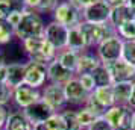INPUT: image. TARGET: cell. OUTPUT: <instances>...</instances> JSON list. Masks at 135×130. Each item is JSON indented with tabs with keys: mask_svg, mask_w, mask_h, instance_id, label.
Masks as SVG:
<instances>
[{
	"mask_svg": "<svg viewBox=\"0 0 135 130\" xmlns=\"http://www.w3.org/2000/svg\"><path fill=\"white\" fill-rule=\"evenodd\" d=\"M23 51L27 56V61L49 65L52 61H55L58 56V50L46 39L44 37H37V38H29L21 41Z\"/></svg>",
	"mask_w": 135,
	"mask_h": 130,
	"instance_id": "obj_1",
	"label": "cell"
},
{
	"mask_svg": "<svg viewBox=\"0 0 135 130\" xmlns=\"http://www.w3.org/2000/svg\"><path fill=\"white\" fill-rule=\"evenodd\" d=\"M44 30H46V23H44L41 14L26 9L23 12L21 21L15 27V38L18 41H25L29 38L44 37Z\"/></svg>",
	"mask_w": 135,
	"mask_h": 130,
	"instance_id": "obj_2",
	"label": "cell"
},
{
	"mask_svg": "<svg viewBox=\"0 0 135 130\" xmlns=\"http://www.w3.org/2000/svg\"><path fill=\"white\" fill-rule=\"evenodd\" d=\"M79 27L82 30V35H84V39H85V44L88 49L97 47L99 44L102 41H105L106 38L112 37V35H117V30L111 26V23L94 24V23L82 21L79 24Z\"/></svg>",
	"mask_w": 135,
	"mask_h": 130,
	"instance_id": "obj_3",
	"label": "cell"
},
{
	"mask_svg": "<svg viewBox=\"0 0 135 130\" xmlns=\"http://www.w3.org/2000/svg\"><path fill=\"white\" fill-rule=\"evenodd\" d=\"M122 53H123V39L118 35H112V37L106 38L105 41H102L96 47V55L99 56V59L105 65L122 59Z\"/></svg>",
	"mask_w": 135,
	"mask_h": 130,
	"instance_id": "obj_4",
	"label": "cell"
},
{
	"mask_svg": "<svg viewBox=\"0 0 135 130\" xmlns=\"http://www.w3.org/2000/svg\"><path fill=\"white\" fill-rule=\"evenodd\" d=\"M52 17H53V21L65 26L68 29L79 26L82 23V12L78 11L73 5H70V2L67 0H61L56 5V8L52 12Z\"/></svg>",
	"mask_w": 135,
	"mask_h": 130,
	"instance_id": "obj_5",
	"label": "cell"
},
{
	"mask_svg": "<svg viewBox=\"0 0 135 130\" xmlns=\"http://www.w3.org/2000/svg\"><path fill=\"white\" fill-rule=\"evenodd\" d=\"M111 9L112 8L105 2V0H97L88 8L82 11V21L86 23H94V24H105L109 23Z\"/></svg>",
	"mask_w": 135,
	"mask_h": 130,
	"instance_id": "obj_6",
	"label": "cell"
},
{
	"mask_svg": "<svg viewBox=\"0 0 135 130\" xmlns=\"http://www.w3.org/2000/svg\"><path fill=\"white\" fill-rule=\"evenodd\" d=\"M44 38L49 41L58 51L67 49L68 43V27L59 24L56 21H50L46 24V30H44Z\"/></svg>",
	"mask_w": 135,
	"mask_h": 130,
	"instance_id": "obj_7",
	"label": "cell"
},
{
	"mask_svg": "<svg viewBox=\"0 0 135 130\" xmlns=\"http://www.w3.org/2000/svg\"><path fill=\"white\" fill-rule=\"evenodd\" d=\"M46 80H47V65L26 61V74H25L26 85L40 89L46 85Z\"/></svg>",
	"mask_w": 135,
	"mask_h": 130,
	"instance_id": "obj_8",
	"label": "cell"
},
{
	"mask_svg": "<svg viewBox=\"0 0 135 130\" xmlns=\"http://www.w3.org/2000/svg\"><path fill=\"white\" fill-rule=\"evenodd\" d=\"M41 98L47 103V105L53 109H62L67 105V98H65V92H64V85H58V83H49L46 85L41 92Z\"/></svg>",
	"mask_w": 135,
	"mask_h": 130,
	"instance_id": "obj_9",
	"label": "cell"
},
{
	"mask_svg": "<svg viewBox=\"0 0 135 130\" xmlns=\"http://www.w3.org/2000/svg\"><path fill=\"white\" fill-rule=\"evenodd\" d=\"M12 100L18 107L26 109L31 105L37 103L38 100H41V92L37 88H32L29 85L23 83V85L17 86L15 89H12Z\"/></svg>",
	"mask_w": 135,
	"mask_h": 130,
	"instance_id": "obj_10",
	"label": "cell"
},
{
	"mask_svg": "<svg viewBox=\"0 0 135 130\" xmlns=\"http://www.w3.org/2000/svg\"><path fill=\"white\" fill-rule=\"evenodd\" d=\"M106 67H108L109 74L112 77V83L128 82V80H134L135 79V67L128 64L126 61H123V59L106 64Z\"/></svg>",
	"mask_w": 135,
	"mask_h": 130,
	"instance_id": "obj_11",
	"label": "cell"
},
{
	"mask_svg": "<svg viewBox=\"0 0 135 130\" xmlns=\"http://www.w3.org/2000/svg\"><path fill=\"white\" fill-rule=\"evenodd\" d=\"M23 113H25L26 118L35 126V124H40V123L47 121V119L55 113V111H53V109H52V107H50V106L41 98V100H38L37 103L31 105L29 107L23 109Z\"/></svg>",
	"mask_w": 135,
	"mask_h": 130,
	"instance_id": "obj_12",
	"label": "cell"
},
{
	"mask_svg": "<svg viewBox=\"0 0 135 130\" xmlns=\"http://www.w3.org/2000/svg\"><path fill=\"white\" fill-rule=\"evenodd\" d=\"M64 92H65L67 103H70V105H82L84 106L86 98L90 97V92L80 85L78 77H73L71 80H68L64 85Z\"/></svg>",
	"mask_w": 135,
	"mask_h": 130,
	"instance_id": "obj_13",
	"label": "cell"
},
{
	"mask_svg": "<svg viewBox=\"0 0 135 130\" xmlns=\"http://www.w3.org/2000/svg\"><path fill=\"white\" fill-rule=\"evenodd\" d=\"M76 77L73 71L67 70L61 62L55 59L47 65V80L50 83H58V85H65L68 80Z\"/></svg>",
	"mask_w": 135,
	"mask_h": 130,
	"instance_id": "obj_14",
	"label": "cell"
},
{
	"mask_svg": "<svg viewBox=\"0 0 135 130\" xmlns=\"http://www.w3.org/2000/svg\"><path fill=\"white\" fill-rule=\"evenodd\" d=\"M134 20H135V11L129 5H120V6H114L111 9L109 23L115 30L120 26L126 24L129 21H134Z\"/></svg>",
	"mask_w": 135,
	"mask_h": 130,
	"instance_id": "obj_15",
	"label": "cell"
},
{
	"mask_svg": "<svg viewBox=\"0 0 135 130\" xmlns=\"http://www.w3.org/2000/svg\"><path fill=\"white\" fill-rule=\"evenodd\" d=\"M102 65V61L99 59L97 55H94L91 51H84L80 53L79 64H78V70H76V76L80 74H91L94 70Z\"/></svg>",
	"mask_w": 135,
	"mask_h": 130,
	"instance_id": "obj_16",
	"label": "cell"
},
{
	"mask_svg": "<svg viewBox=\"0 0 135 130\" xmlns=\"http://www.w3.org/2000/svg\"><path fill=\"white\" fill-rule=\"evenodd\" d=\"M26 62H12L8 64V86L15 89L17 86L25 83Z\"/></svg>",
	"mask_w": 135,
	"mask_h": 130,
	"instance_id": "obj_17",
	"label": "cell"
},
{
	"mask_svg": "<svg viewBox=\"0 0 135 130\" xmlns=\"http://www.w3.org/2000/svg\"><path fill=\"white\" fill-rule=\"evenodd\" d=\"M132 88H134V80L112 83V92H114L115 105H122V106L129 105L131 94H132Z\"/></svg>",
	"mask_w": 135,
	"mask_h": 130,
	"instance_id": "obj_18",
	"label": "cell"
},
{
	"mask_svg": "<svg viewBox=\"0 0 135 130\" xmlns=\"http://www.w3.org/2000/svg\"><path fill=\"white\" fill-rule=\"evenodd\" d=\"M67 49L74 50L78 53H84L88 50L85 44V39H84V35H82V30H80L79 26H74V27H70L68 29V43H67Z\"/></svg>",
	"mask_w": 135,
	"mask_h": 130,
	"instance_id": "obj_19",
	"label": "cell"
},
{
	"mask_svg": "<svg viewBox=\"0 0 135 130\" xmlns=\"http://www.w3.org/2000/svg\"><path fill=\"white\" fill-rule=\"evenodd\" d=\"M3 130H33V124L26 118L23 112H12Z\"/></svg>",
	"mask_w": 135,
	"mask_h": 130,
	"instance_id": "obj_20",
	"label": "cell"
},
{
	"mask_svg": "<svg viewBox=\"0 0 135 130\" xmlns=\"http://www.w3.org/2000/svg\"><path fill=\"white\" fill-rule=\"evenodd\" d=\"M79 58H80V53L74 51V50H70V49H64L61 51H58V56H56V59L61 62L67 70L73 71L74 74H76V70H78Z\"/></svg>",
	"mask_w": 135,
	"mask_h": 130,
	"instance_id": "obj_21",
	"label": "cell"
},
{
	"mask_svg": "<svg viewBox=\"0 0 135 130\" xmlns=\"http://www.w3.org/2000/svg\"><path fill=\"white\" fill-rule=\"evenodd\" d=\"M91 95H93L96 100H97L100 105L103 106L106 111L115 105V100H114V92H112V85H111V86L96 88V89L91 92Z\"/></svg>",
	"mask_w": 135,
	"mask_h": 130,
	"instance_id": "obj_22",
	"label": "cell"
},
{
	"mask_svg": "<svg viewBox=\"0 0 135 130\" xmlns=\"http://www.w3.org/2000/svg\"><path fill=\"white\" fill-rule=\"evenodd\" d=\"M61 0H25L26 9L35 11L38 14H46V12H53V9Z\"/></svg>",
	"mask_w": 135,
	"mask_h": 130,
	"instance_id": "obj_23",
	"label": "cell"
},
{
	"mask_svg": "<svg viewBox=\"0 0 135 130\" xmlns=\"http://www.w3.org/2000/svg\"><path fill=\"white\" fill-rule=\"evenodd\" d=\"M124 111H126V106L114 105L112 107H109L108 111L105 112L103 118L117 130L118 126H120V123H122V118H123V115H124Z\"/></svg>",
	"mask_w": 135,
	"mask_h": 130,
	"instance_id": "obj_24",
	"label": "cell"
},
{
	"mask_svg": "<svg viewBox=\"0 0 135 130\" xmlns=\"http://www.w3.org/2000/svg\"><path fill=\"white\" fill-rule=\"evenodd\" d=\"M91 76H93V79H94V82H96V86L97 88L111 86L112 85V77H111L109 70H108V67L105 64H102L100 67H97L91 73Z\"/></svg>",
	"mask_w": 135,
	"mask_h": 130,
	"instance_id": "obj_25",
	"label": "cell"
},
{
	"mask_svg": "<svg viewBox=\"0 0 135 130\" xmlns=\"http://www.w3.org/2000/svg\"><path fill=\"white\" fill-rule=\"evenodd\" d=\"M15 38V29L6 20H0V47L11 44Z\"/></svg>",
	"mask_w": 135,
	"mask_h": 130,
	"instance_id": "obj_26",
	"label": "cell"
},
{
	"mask_svg": "<svg viewBox=\"0 0 135 130\" xmlns=\"http://www.w3.org/2000/svg\"><path fill=\"white\" fill-rule=\"evenodd\" d=\"M76 117H78V121H79V124L82 126V129H85V130L99 118L94 112H91L88 107H85V106H82L79 111H76Z\"/></svg>",
	"mask_w": 135,
	"mask_h": 130,
	"instance_id": "obj_27",
	"label": "cell"
},
{
	"mask_svg": "<svg viewBox=\"0 0 135 130\" xmlns=\"http://www.w3.org/2000/svg\"><path fill=\"white\" fill-rule=\"evenodd\" d=\"M122 59L135 67V39H131V41H123Z\"/></svg>",
	"mask_w": 135,
	"mask_h": 130,
	"instance_id": "obj_28",
	"label": "cell"
},
{
	"mask_svg": "<svg viewBox=\"0 0 135 130\" xmlns=\"http://www.w3.org/2000/svg\"><path fill=\"white\" fill-rule=\"evenodd\" d=\"M62 118L65 121V130H84L82 126L79 124V121H78L76 111H64Z\"/></svg>",
	"mask_w": 135,
	"mask_h": 130,
	"instance_id": "obj_29",
	"label": "cell"
},
{
	"mask_svg": "<svg viewBox=\"0 0 135 130\" xmlns=\"http://www.w3.org/2000/svg\"><path fill=\"white\" fill-rule=\"evenodd\" d=\"M117 35L122 38L123 41H131L135 39V20L134 21H129L126 24L120 26L117 29Z\"/></svg>",
	"mask_w": 135,
	"mask_h": 130,
	"instance_id": "obj_30",
	"label": "cell"
},
{
	"mask_svg": "<svg viewBox=\"0 0 135 130\" xmlns=\"http://www.w3.org/2000/svg\"><path fill=\"white\" fill-rule=\"evenodd\" d=\"M44 124L47 130H65V121L62 118V113H58V112H55L47 121H44Z\"/></svg>",
	"mask_w": 135,
	"mask_h": 130,
	"instance_id": "obj_31",
	"label": "cell"
},
{
	"mask_svg": "<svg viewBox=\"0 0 135 130\" xmlns=\"http://www.w3.org/2000/svg\"><path fill=\"white\" fill-rule=\"evenodd\" d=\"M134 112L135 109H132L131 106H126V111H124V115L122 118V123L118 126L117 130H132V121H134Z\"/></svg>",
	"mask_w": 135,
	"mask_h": 130,
	"instance_id": "obj_32",
	"label": "cell"
},
{
	"mask_svg": "<svg viewBox=\"0 0 135 130\" xmlns=\"http://www.w3.org/2000/svg\"><path fill=\"white\" fill-rule=\"evenodd\" d=\"M78 79H79V82H80V85L85 88L88 92L91 94L94 89H96V82H94V79H93V76L91 74H80V76H76Z\"/></svg>",
	"mask_w": 135,
	"mask_h": 130,
	"instance_id": "obj_33",
	"label": "cell"
},
{
	"mask_svg": "<svg viewBox=\"0 0 135 130\" xmlns=\"http://www.w3.org/2000/svg\"><path fill=\"white\" fill-rule=\"evenodd\" d=\"M11 98H12V88L8 86V83L0 82V103L6 105Z\"/></svg>",
	"mask_w": 135,
	"mask_h": 130,
	"instance_id": "obj_34",
	"label": "cell"
},
{
	"mask_svg": "<svg viewBox=\"0 0 135 130\" xmlns=\"http://www.w3.org/2000/svg\"><path fill=\"white\" fill-rule=\"evenodd\" d=\"M86 130H115V129H114L103 117H99Z\"/></svg>",
	"mask_w": 135,
	"mask_h": 130,
	"instance_id": "obj_35",
	"label": "cell"
},
{
	"mask_svg": "<svg viewBox=\"0 0 135 130\" xmlns=\"http://www.w3.org/2000/svg\"><path fill=\"white\" fill-rule=\"evenodd\" d=\"M15 11L9 0H0V20H6L8 15Z\"/></svg>",
	"mask_w": 135,
	"mask_h": 130,
	"instance_id": "obj_36",
	"label": "cell"
},
{
	"mask_svg": "<svg viewBox=\"0 0 135 130\" xmlns=\"http://www.w3.org/2000/svg\"><path fill=\"white\" fill-rule=\"evenodd\" d=\"M23 12L25 11H12V12L8 15V18H6V21L9 23V24L12 26L14 29L18 26V23L21 21V17H23Z\"/></svg>",
	"mask_w": 135,
	"mask_h": 130,
	"instance_id": "obj_37",
	"label": "cell"
},
{
	"mask_svg": "<svg viewBox=\"0 0 135 130\" xmlns=\"http://www.w3.org/2000/svg\"><path fill=\"white\" fill-rule=\"evenodd\" d=\"M67 2H70V5H73L78 11H84L85 8H88L90 5H93L94 2H97V0H67Z\"/></svg>",
	"mask_w": 135,
	"mask_h": 130,
	"instance_id": "obj_38",
	"label": "cell"
},
{
	"mask_svg": "<svg viewBox=\"0 0 135 130\" xmlns=\"http://www.w3.org/2000/svg\"><path fill=\"white\" fill-rule=\"evenodd\" d=\"M9 109H8L6 105H2L0 103V129L3 130L5 129V126H6L8 123V118H9Z\"/></svg>",
	"mask_w": 135,
	"mask_h": 130,
	"instance_id": "obj_39",
	"label": "cell"
},
{
	"mask_svg": "<svg viewBox=\"0 0 135 130\" xmlns=\"http://www.w3.org/2000/svg\"><path fill=\"white\" fill-rule=\"evenodd\" d=\"M0 82H3V83L8 82V64L6 62H3L0 65Z\"/></svg>",
	"mask_w": 135,
	"mask_h": 130,
	"instance_id": "obj_40",
	"label": "cell"
},
{
	"mask_svg": "<svg viewBox=\"0 0 135 130\" xmlns=\"http://www.w3.org/2000/svg\"><path fill=\"white\" fill-rule=\"evenodd\" d=\"M111 8L114 6H120V5H128V0H105Z\"/></svg>",
	"mask_w": 135,
	"mask_h": 130,
	"instance_id": "obj_41",
	"label": "cell"
},
{
	"mask_svg": "<svg viewBox=\"0 0 135 130\" xmlns=\"http://www.w3.org/2000/svg\"><path fill=\"white\" fill-rule=\"evenodd\" d=\"M129 106L135 109V80H134V88H132V94H131V100H129Z\"/></svg>",
	"mask_w": 135,
	"mask_h": 130,
	"instance_id": "obj_42",
	"label": "cell"
},
{
	"mask_svg": "<svg viewBox=\"0 0 135 130\" xmlns=\"http://www.w3.org/2000/svg\"><path fill=\"white\" fill-rule=\"evenodd\" d=\"M33 130H47V127H46L44 123H40V124H35L33 126Z\"/></svg>",
	"mask_w": 135,
	"mask_h": 130,
	"instance_id": "obj_43",
	"label": "cell"
},
{
	"mask_svg": "<svg viewBox=\"0 0 135 130\" xmlns=\"http://www.w3.org/2000/svg\"><path fill=\"white\" fill-rule=\"evenodd\" d=\"M128 5H129L131 8H132L134 11H135V0H128Z\"/></svg>",
	"mask_w": 135,
	"mask_h": 130,
	"instance_id": "obj_44",
	"label": "cell"
},
{
	"mask_svg": "<svg viewBox=\"0 0 135 130\" xmlns=\"http://www.w3.org/2000/svg\"><path fill=\"white\" fill-rule=\"evenodd\" d=\"M132 130H135V112H134V121H132Z\"/></svg>",
	"mask_w": 135,
	"mask_h": 130,
	"instance_id": "obj_45",
	"label": "cell"
},
{
	"mask_svg": "<svg viewBox=\"0 0 135 130\" xmlns=\"http://www.w3.org/2000/svg\"><path fill=\"white\" fill-rule=\"evenodd\" d=\"M3 62H5V61H3V56H2V51H0V65H2Z\"/></svg>",
	"mask_w": 135,
	"mask_h": 130,
	"instance_id": "obj_46",
	"label": "cell"
},
{
	"mask_svg": "<svg viewBox=\"0 0 135 130\" xmlns=\"http://www.w3.org/2000/svg\"><path fill=\"white\" fill-rule=\"evenodd\" d=\"M0 130H2V129H0Z\"/></svg>",
	"mask_w": 135,
	"mask_h": 130,
	"instance_id": "obj_47",
	"label": "cell"
}]
</instances>
